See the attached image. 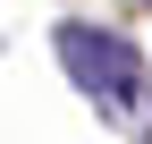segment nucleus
Instances as JSON below:
<instances>
[{
	"label": "nucleus",
	"instance_id": "1",
	"mask_svg": "<svg viewBox=\"0 0 152 144\" xmlns=\"http://www.w3.org/2000/svg\"><path fill=\"white\" fill-rule=\"evenodd\" d=\"M59 60H68V76H76V93H93L110 119L152 127V76H144V60H135V43H127V34L68 17V26H59Z\"/></svg>",
	"mask_w": 152,
	"mask_h": 144
},
{
	"label": "nucleus",
	"instance_id": "2",
	"mask_svg": "<svg viewBox=\"0 0 152 144\" xmlns=\"http://www.w3.org/2000/svg\"><path fill=\"white\" fill-rule=\"evenodd\" d=\"M144 9H152V0H144Z\"/></svg>",
	"mask_w": 152,
	"mask_h": 144
}]
</instances>
